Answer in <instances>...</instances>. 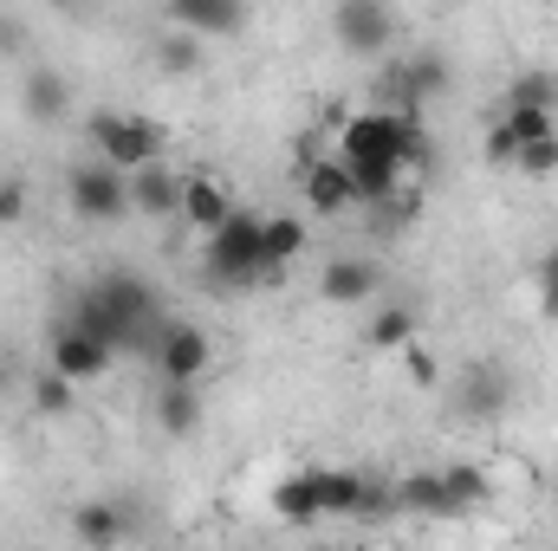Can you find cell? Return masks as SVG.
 Segmentation results:
<instances>
[{
    "instance_id": "4dcf8cb0",
    "label": "cell",
    "mask_w": 558,
    "mask_h": 551,
    "mask_svg": "<svg viewBox=\"0 0 558 551\" xmlns=\"http://www.w3.org/2000/svg\"><path fill=\"white\" fill-rule=\"evenodd\" d=\"M513 169H526V175H553V169H558V137L520 149V162H513Z\"/></svg>"
},
{
    "instance_id": "cb8c5ba5",
    "label": "cell",
    "mask_w": 558,
    "mask_h": 551,
    "mask_svg": "<svg viewBox=\"0 0 558 551\" xmlns=\"http://www.w3.org/2000/svg\"><path fill=\"white\" fill-rule=\"evenodd\" d=\"M364 338H371L377 351H410V338H416V311H410V305H384V311H371Z\"/></svg>"
},
{
    "instance_id": "8fae6325",
    "label": "cell",
    "mask_w": 558,
    "mask_h": 551,
    "mask_svg": "<svg viewBox=\"0 0 558 551\" xmlns=\"http://www.w3.org/2000/svg\"><path fill=\"white\" fill-rule=\"evenodd\" d=\"M131 215H149V221L182 215V175L169 162H149L143 175H131Z\"/></svg>"
},
{
    "instance_id": "4316f807",
    "label": "cell",
    "mask_w": 558,
    "mask_h": 551,
    "mask_svg": "<svg viewBox=\"0 0 558 551\" xmlns=\"http://www.w3.org/2000/svg\"><path fill=\"white\" fill-rule=\"evenodd\" d=\"M33 403H39V415H65L72 409V383L52 377V370H39V377H33Z\"/></svg>"
},
{
    "instance_id": "52a82bcc",
    "label": "cell",
    "mask_w": 558,
    "mask_h": 551,
    "mask_svg": "<svg viewBox=\"0 0 558 551\" xmlns=\"http://www.w3.org/2000/svg\"><path fill=\"white\" fill-rule=\"evenodd\" d=\"M111 357H118L111 344H98V338H85V331H72V325L59 318L52 351H46V370H52V377H65V383L78 390V383H98V377L111 370Z\"/></svg>"
},
{
    "instance_id": "44dd1931",
    "label": "cell",
    "mask_w": 558,
    "mask_h": 551,
    "mask_svg": "<svg viewBox=\"0 0 558 551\" xmlns=\"http://www.w3.org/2000/svg\"><path fill=\"white\" fill-rule=\"evenodd\" d=\"M274 513H279V526H318V493H312L305 467L286 474V480L274 487Z\"/></svg>"
},
{
    "instance_id": "836d02e7",
    "label": "cell",
    "mask_w": 558,
    "mask_h": 551,
    "mask_svg": "<svg viewBox=\"0 0 558 551\" xmlns=\"http://www.w3.org/2000/svg\"><path fill=\"white\" fill-rule=\"evenodd\" d=\"M539 311L558 325V285H539Z\"/></svg>"
},
{
    "instance_id": "ba28073f",
    "label": "cell",
    "mask_w": 558,
    "mask_h": 551,
    "mask_svg": "<svg viewBox=\"0 0 558 551\" xmlns=\"http://www.w3.org/2000/svg\"><path fill=\"white\" fill-rule=\"evenodd\" d=\"M208 364H215V344H208L202 325H169V331H162V344H156V377H162V383L195 390V377H202Z\"/></svg>"
},
{
    "instance_id": "7a4b0ae2",
    "label": "cell",
    "mask_w": 558,
    "mask_h": 551,
    "mask_svg": "<svg viewBox=\"0 0 558 551\" xmlns=\"http://www.w3.org/2000/svg\"><path fill=\"white\" fill-rule=\"evenodd\" d=\"M92 143H98V162L118 169V175H143L162 156V131L149 118H124V111H98L92 118Z\"/></svg>"
},
{
    "instance_id": "5b68a950",
    "label": "cell",
    "mask_w": 558,
    "mask_h": 551,
    "mask_svg": "<svg viewBox=\"0 0 558 551\" xmlns=\"http://www.w3.org/2000/svg\"><path fill=\"white\" fill-rule=\"evenodd\" d=\"M513 364L507 357H474L468 370H461V383H454V409L468 415V421H494V415L513 409Z\"/></svg>"
},
{
    "instance_id": "7402d4cb",
    "label": "cell",
    "mask_w": 558,
    "mask_h": 551,
    "mask_svg": "<svg viewBox=\"0 0 558 551\" xmlns=\"http://www.w3.org/2000/svg\"><path fill=\"white\" fill-rule=\"evenodd\" d=\"M156 428H162V434H195V428H202V396L162 383V390H156Z\"/></svg>"
},
{
    "instance_id": "277c9868",
    "label": "cell",
    "mask_w": 558,
    "mask_h": 551,
    "mask_svg": "<svg viewBox=\"0 0 558 551\" xmlns=\"http://www.w3.org/2000/svg\"><path fill=\"white\" fill-rule=\"evenodd\" d=\"M65 201H72L78 221L111 228V221L131 215V175H118V169H105V162L92 156V162H78V169L65 175Z\"/></svg>"
},
{
    "instance_id": "83f0119b",
    "label": "cell",
    "mask_w": 558,
    "mask_h": 551,
    "mask_svg": "<svg viewBox=\"0 0 558 551\" xmlns=\"http://www.w3.org/2000/svg\"><path fill=\"white\" fill-rule=\"evenodd\" d=\"M156 65H162V72H195L202 52H195V39H175V33H169V39L156 46Z\"/></svg>"
},
{
    "instance_id": "d6986e66",
    "label": "cell",
    "mask_w": 558,
    "mask_h": 551,
    "mask_svg": "<svg viewBox=\"0 0 558 551\" xmlns=\"http://www.w3.org/2000/svg\"><path fill=\"white\" fill-rule=\"evenodd\" d=\"M305 254V221H292V215H274L267 221V234H260V260H267V279H286V267Z\"/></svg>"
},
{
    "instance_id": "e575fe53",
    "label": "cell",
    "mask_w": 558,
    "mask_h": 551,
    "mask_svg": "<svg viewBox=\"0 0 558 551\" xmlns=\"http://www.w3.org/2000/svg\"><path fill=\"white\" fill-rule=\"evenodd\" d=\"M539 285H558V247L546 254V260H539Z\"/></svg>"
},
{
    "instance_id": "d590c367",
    "label": "cell",
    "mask_w": 558,
    "mask_h": 551,
    "mask_svg": "<svg viewBox=\"0 0 558 551\" xmlns=\"http://www.w3.org/2000/svg\"><path fill=\"white\" fill-rule=\"evenodd\" d=\"M553 506H558V474H553Z\"/></svg>"
},
{
    "instance_id": "484cf974",
    "label": "cell",
    "mask_w": 558,
    "mask_h": 551,
    "mask_svg": "<svg viewBox=\"0 0 558 551\" xmlns=\"http://www.w3.org/2000/svg\"><path fill=\"white\" fill-rule=\"evenodd\" d=\"M500 124L520 137V149H533V143H546V137H558V124L546 118V111H513V105H500Z\"/></svg>"
},
{
    "instance_id": "f1b7e54d",
    "label": "cell",
    "mask_w": 558,
    "mask_h": 551,
    "mask_svg": "<svg viewBox=\"0 0 558 551\" xmlns=\"http://www.w3.org/2000/svg\"><path fill=\"white\" fill-rule=\"evenodd\" d=\"M481 149H487V162H500V169H513V162H520V137H513L500 118L487 124V143H481Z\"/></svg>"
},
{
    "instance_id": "9a60e30c",
    "label": "cell",
    "mask_w": 558,
    "mask_h": 551,
    "mask_svg": "<svg viewBox=\"0 0 558 551\" xmlns=\"http://www.w3.org/2000/svg\"><path fill=\"white\" fill-rule=\"evenodd\" d=\"M305 480L318 493V519H351L357 513V487H364L357 467H305Z\"/></svg>"
},
{
    "instance_id": "603a6c76",
    "label": "cell",
    "mask_w": 558,
    "mask_h": 551,
    "mask_svg": "<svg viewBox=\"0 0 558 551\" xmlns=\"http://www.w3.org/2000/svg\"><path fill=\"white\" fill-rule=\"evenodd\" d=\"M441 480H448V500H454L461 513H474V506L494 500V480H487L481 461H454V467H441Z\"/></svg>"
},
{
    "instance_id": "1f68e13d",
    "label": "cell",
    "mask_w": 558,
    "mask_h": 551,
    "mask_svg": "<svg viewBox=\"0 0 558 551\" xmlns=\"http://www.w3.org/2000/svg\"><path fill=\"white\" fill-rule=\"evenodd\" d=\"M26 39H33V26H26L20 13H0V59H13V52H26Z\"/></svg>"
},
{
    "instance_id": "8992f818",
    "label": "cell",
    "mask_w": 558,
    "mask_h": 551,
    "mask_svg": "<svg viewBox=\"0 0 558 551\" xmlns=\"http://www.w3.org/2000/svg\"><path fill=\"white\" fill-rule=\"evenodd\" d=\"M331 33L344 52H390L397 39V13L384 0H338L331 7Z\"/></svg>"
},
{
    "instance_id": "ffe728a7",
    "label": "cell",
    "mask_w": 558,
    "mask_h": 551,
    "mask_svg": "<svg viewBox=\"0 0 558 551\" xmlns=\"http://www.w3.org/2000/svg\"><path fill=\"white\" fill-rule=\"evenodd\" d=\"M507 105H513V111H546V118H558V72L553 65L520 72V78L507 85Z\"/></svg>"
},
{
    "instance_id": "6da1fadb",
    "label": "cell",
    "mask_w": 558,
    "mask_h": 551,
    "mask_svg": "<svg viewBox=\"0 0 558 551\" xmlns=\"http://www.w3.org/2000/svg\"><path fill=\"white\" fill-rule=\"evenodd\" d=\"M260 234H267V221L260 215H247V208H234L215 234H208V285H267V260H260Z\"/></svg>"
},
{
    "instance_id": "9c48e42d",
    "label": "cell",
    "mask_w": 558,
    "mask_h": 551,
    "mask_svg": "<svg viewBox=\"0 0 558 551\" xmlns=\"http://www.w3.org/2000/svg\"><path fill=\"white\" fill-rule=\"evenodd\" d=\"M72 539L85 551H118L131 539V513L118 500H85V506H72Z\"/></svg>"
},
{
    "instance_id": "d6a6232c",
    "label": "cell",
    "mask_w": 558,
    "mask_h": 551,
    "mask_svg": "<svg viewBox=\"0 0 558 551\" xmlns=\"http://www.w3.org/2000/svg\"><path fill=\"white\" fill-rule=\"evenodd\" d=\"M403 364H410V383H416V390H435V377H441V364H435V357H428L422 344H410V351H403Z\"/></svg>"
},
{
    "instance_id": "5bb4252c",
    "label": "cell",
    "mask_w": 558,
    "mask_h": 551,
    "mask_svg": "<svg viewBox=\"0 0 558 551\" xmlns=\"http://www.w3.org/2000/svg\"><path fill=\"white\" fill-rule=\"evenodd\" d=\"M397 506H403V513H422V519H461V506L448 500V480H441V467L403 474V480H397Z\"/></svg>"
},
{
    "instance_id": "8d00e7d4",
    "label": "cell",
    "mask_w": 558,
    "mask_h": 551,
    "mask_svg": "<svg viewBox=\"0 0 558 551\" xmlns=\"http://www.w3.org/2000/svg\"><path fill=\"white\" fill-rule=\"evenodd\" d=\"M312 551H331V546H312Z\"/></svg>"
},
{
    "instance_id": "7c38bea8",
    "label": "cell",
    "mask_w": 558,
    "mask_h": 551,
    "mask_svg": "<svg viewBox=\"0 0 558 551\" xmlns=\"http://www.w3.org/2000/svg\"><path fill=\"white\" fill-rule=\"evenodd\" d=\"M377 267L371 260H325V273H318V298H331V305H371L377 298Z\"/></svg>"
},
{
    "instance_id": "4fadbf2b",
    "label": "cell",
    "mask_w": 558,
    "mask_h": 551,
    "mask_svg": "<svg viewBox=\"0 0 558 551\" xmlns=\"http://www.w3.org/2000/svg\"><path fill=\"white\" fill-rule=\"evenodd\" d=\"M20 111H26L33 124H59V118L72 111V85H65V72L33 65V72H26V85H20Z\"/></svg>"
},
{
    "instance_id": "3957f363",
    "label": "cell",
    "mask_w": 558,
    "mask_h": 551,
    "mask_svg": "<svg viewBox=\"0 0 558 551\" xmlns=\"http://www.w3.org/2000/svg\"><path fill=\"white\" fill-rule=\"evenodd\" d=\"M416 137V118H397V111H357L338 137V162H397L403 169V149Z\"/></svg>"
},
{
    "instance_id": "30bf717a",
    "label": "cell",
    "mask_w": 558,
    "mask_h": 551,
    "mask_svg": "<svg viewBox=\"0 0 558 551\" xmlns=\"http://www.w3.org/2000/svg\"><path fill=\"white\" fill-rule=\"evenodd\" d=\"M162 20L175 33H215V39H228V33L247 26V7H234V0H169Z\"/></svg>"
},
{
    "instance_id": "ac0fdd59",
    "label": "cell",
    "mask_w": 558,
    "mask_h": 551,
    "mask_svg": "<svg viewBox=\"0 0 558 551\" xmlns=\"http://www.w3.org/2000/svg\"><path fill=\"white\" fill-rule=\"evenodd\" d=\"M344 175H351V201L357 208H384L403 188V169L397 162H344Z\"/></svg>"
},
{
    "instance_id": "2e32d148",
    "label": "cell",
    "mask_w": 558,
    "mask_h": 551,
    "mask_svg": "<svg viewBox=\"0 0 558 551\" xmlns=\"http://www.w3.org/2000/svg\"><path fill=\"white\" fill-rule=\"evenodd\" d=\"M305 201H312L318 215H344V208H357V201H351V175H344L338 156L305 162Z\"/></svg>"
},
{
    "instance_id": "f546056e",
    "label": "cell",
    "mask_w": 558,
    "mask_h": 551,
    "mask_svg": "<svg viewBox=\"0 0 558 551\" xmlns=\"http://www.w3.org/2000/svg\"><path fill=\"white\" fill-rule=\"evenodd\" d=\"M26 208H33V195H26V182H0V228H13V221H26Z\"/></svg>"
},
{
    "instance_id": "d4e9b609",
    "label": "cell",
    "mask_w": 558,
    "mask_h": 551,
    "mask_svg": "<svg viewBox=\"0 0 558 551\" xmlns=\"http://www.w3.org/2000/svg\"><path fill=\"white\" fill-rule=\"evenodd\" d=\"M384 513H397V480L364 474V487H357V513H351V519H384Z\"/></svg>"
},
{
    "instance_id": "e0dca14e",
    "label": "cell",
    "mask_w": 558,
    "mask_h": 551,
    "mask_svg": "<svg viewBox=\"0 0 558 551\" xmlns=\"http://www.w3.org/2000/svg\"><path fill=\"white\" fill-rule=\"evenodd\" d=\"M228 215H234V208H228V195H221L215 175H182V221H189V228L215 234Z\"/></svg>"
}]
</instances>
